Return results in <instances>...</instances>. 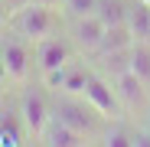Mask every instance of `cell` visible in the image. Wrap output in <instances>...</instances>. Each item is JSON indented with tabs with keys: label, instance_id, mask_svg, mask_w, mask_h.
I'll return each mask as SVG.
<instances>
[{
	"label": "cell",
	"instance_id": "cell-1",
	"mask_svg": "<svg viewBox=\"0 0 150 147\" xmlns=\"http://www.w3.org/2000/svg\"><path fill=\"white\" fill-rule=\"evenodd\" d=\"M52 114L62 118L65 124L75 128L79 134H85L91 144H95V141H105L108 128L114 124V121H105V118L98 114V111L85 102V98H79V95H59L56 105H52Z\"/></svg>",
	"mask_w": 150,
	"mask_h": 147
},
{
	"label": "cell",
	"instance_id": "cell-2",
	"mask_svg": "<svg viewBox=\"0 0 150 147\" xmlns=\"http://www.w3.org/2000/svg\"><path fill=\"white\" fill-rule=\"evenodd\" d=\"M7 30L16 33V36H23V39H30L36 46L39 39H46V36H52V33L62 30V16H59L56 7H46V4H36V0H33V4L13 10Z\"/></svg>",
	"mask_w": 150,
	"mask_h": 147
},
{
	"label": "cell",
	"instance_id": "cell-3",
	"mask_svg": "<svg viewBox=\"0 0 150 147\" xmlns=\"http://www.w3.org/2000/svg\"><path fill=\"white\" fill-rule=\"evenodd\" d=\"M10 33V30H7ZM0 59L7 65V79L13 85H30L33 69H36V46L30 39H23L16 33H10L4 43H0Z\"/></svg>",
	"mask_w": 150,
	"mask_h": 147
},
{
	"label": "cell",
	"instance_id": "cell-4",
	"mask_svg": "<svg viewBox=\"0 0 150 147\" xmlns=\"http://www.w3.org/2000/svg\"><path fill=\"white\" fill-rule=\"evenodd\" d=\"M23 88H26V92L20 95L16 114H20V121H23V128H26L30 144H39V137H42V131H46V124H49V118H52V105H49V98H46L39 88H33V85H23Z\"/></svg>",
	"mask_w": 150,
	"mask_h": 147
},
{
	"label": "cell",
	"instance_id": "cell-5",
	"mask_svg": "<svg viewBox=\"0 0 150 147\" xmlns=\"http://www.w3.org/2000/svg\"><path fill=\"white\" fill-rule=\"evenodd\" d=\"M85 102L101 114L105 121H121L124 118V105H121V98L111 85L108 75H101V72H91V79H88V88H85Z\"/></svg>",
	"mask_w": 150,
	"mask_h": 147
},
{
	"label": "cell",
	"instance_id": "cell-6",
	"mask_svg": "<svg viewBox=\"0 0 150 147\" xmlns=\"http://www.w3.org/2000/svg\"><path fill=\"white\" fill-rule=\"evenodd\" d=\"M72 39L52 33V36H46L36 43V72L39 75H49V72H59L72 62Z\"/></svg>",
	"mask_w": 150,
	"mask_h": 147
},
{
	"label": "cell",
	"instance_id": "cell-7",
	"mask_svg": "<svg viewBox=\"0 0 150 147\" xmlns=\"http://www.w3.org/2000/svg\"><path fill=\"white\" fill-rule=\"evenodd\" d=\"M111 85H114V92H117V98H121V105H124V111H127V114H137V111L147 108L150 85L137 75L134 69H127V72H121V75H114Z\"/></svg>",
	"mask_w": 150,
	"mask_h": 147
},
{
	"label": "cell",
	"instance_id": "cell-8",
	"mask_svg": "<svg viewBox=\"0 0 150 147\" xmlns=\"http://www.w3.org/2000/svg\"><path fill=\"white\" fill-rule=\"evenodd\" d=\"M101 36H105V23L98 20V13L72 16L69 39H72V46L79 49L82 56H95V53H98V43H101Z\"/></svg>",
	"mask_w": 150,
	"mask_h": 147
},
{
	"label": "cell",
	"instance_id": "cell-9",
	"mask_svg": "<svg viewBox=\"0 0 150 147\" xmlns=\"http://www.w3.org/2000/svg\"><path fill=\"white\" fill-rule=\"evenodd\" d=\"M39 144H49V147H82V144H91L85 134H79L75 128H69L62 118H49V124H46V131H42V137H39Z\"/></svg>",
	"mask_w": 150,
	"mask_h": 147
},
{
	"label": "cell",
	"instance_id": "cell-10",
	"mask_svg": "<svg viewBox=\"0 0 150 147\" xmlns=\"http://www.w3.org/2000/svg\"><path fill=\"white\" fill-rule=\"evenodd\" d=\"M91 72H95V69H88L85 62H75V59H72V62L62 69V85H59V95H79V98H85V88H88Z\"/></svg>",
	"mask_w": 150,
	"mask_h": 147
},
{
	"label": "cell",
	"instance_id": "cell-11",
	"mask_svg": "<svg viewBox=\"0 0 150 147\" xmlns=\"http://www.w3.org/2000/svg\"><path fill=\"white\" fill-rule=\"evenodd\" d=\"M134 46V33L127 23H114V26H105V36L98 43V53L95 56H105V53H121V49H131Z\"/></svg>",
	"mask_w": 150,
	"mask_h": 147
},
{
	"label": "cell",
	"instance_id": "cell-12",
	"mask_svg": "<svg viewBox=\"0 0 150 147\" xmlns=\"http://www.w3.org/2000/svg\"><path fill=\"white\" fill-rule=\"evenodd\" d=\"M127 26L134 33V43H150V4L134 0L127 10Z\"/></svg>",
	"mask_w": 150,
	"mask_h": 147
},
{
	"label": "cell",
	"instance_id": "cell-13",
	"mask_svg": "<svg viewBox=\"0 0 150 147\" xmlns=\"http://www.w3.org/2000/svg\"><path fill=\"white\" fill-rule=\"evenodd\" d=\"M0 144L4 147H20V144H30L26 137V128H23L20 114H7V121H0Z\"/></svg>",
	"mask_w": 150,
	"mask_h": 147
},
{
	"label": "cell",
	"instance_id": "cell-14",
	"mask_svg": "<svg viewBox=\"0 0 150 147\" xmlns=\"http://www.w3.org/2000/svg\"><path fill=\"white\" fill-rule=\"evenodd\" d=\"M127 10H131V4H124V0H98V7H95L98 20H101L105 26L127 23Z\"/></svg>",
	"mask_w": 150,
	"mask_h": 147
},
{
	"label": "cell",
	"instance_id": "cell-15",
	"mask_svg": "<svg viewBox=\"0 0 150 147\" xmlns=\"http://www.w3.org/2000/svg\"><path fill=\"white\" fill-rule=\"evenodd\" d=\"M98 69H101V75H108V79L121 75V72H127V69H131V49H121V53H105V56H98Z\"/></svg>",
	"mask_w": 150,
	"mask_h": 147
},
{
	"label": "cell",
	"instance_id": "cell-16",
	"mask_svg": "<svg viewBox=\"0 0 150 147\" xmlns=\"http://www.w3.org/2000/svg\"><path fill=\"white\" fill-rule=\"evenodd\" d=\"M131 69L150 85V43H134L131 46Z\"/></svg>",
	"mask_w": 150,
	"mask_h": 147
},
{
	"label": "cell",
	"instance_id": "cell-17",
	"mask_svg": "<svg viewBox=\"0 0 150 147\" xmlns=\"http://www.w3.org/2000/svg\"><path fill=\"white\" fill-rule=\"evenodd\" d=\"M98 0H62V13L72 20V16H85V13H95Z\"/></svg>",
	"mask_w": 150,
	"mask_h": 147
},
{
	"label": "cell",
	"instance_id": "cell-18",
	"mask_svg": "<svg viewBox=\"0 0 150 147\" xmlns=\"http://www.w3.org/2000/svg\"><path fill=\"white\" fill-rule=\"evenodd\" d=\"M10 16H13V10L7 7V0H0V33L10 26Z\"/></svg>",
	"mask_w": 150,
	"mask_h": 147
},
{
	"label": "cell",
	"instance_id": "cell-19",
	"mask_svg": "<svg viewBox=\"0 0 150 147\" xmlns=\"http://www.w3.org/2000/svg\"><path fill=\"white\" fill-rule=\"evenodd\" d=\"M7 82H10V79H7V65H4V59H0V92H4Z\"/></svg>",
	"mask_w": 150,
	"mask_h": 147
},
{
	"label": "cell",
	"instance_id": "cell-20",
	"mask_svg": "<svg viewBox=\"0 0 150 147\" xmlns=\"http://www.w3.org/2000/svg\"><path fill=\"white\" fill-rule=\"evenodd\" d=\"M26 4H33V0H7L10 10H20V7H26Z\"/></svg>",
	"mask_w": 150,
	"mask_h": 147
},
{
	"label": "cell",
	"instance_id": "cell-21",
	"mask_svg": "<svg viewBox=\"0 0 150 147\" xmlns=\"http://www.w3.org/2000/svg\"><path fill=\"white\" fill-rule=\"evenodd\" d=\"M36 4H46V7H56V10H59V7H62V0H36Z\"/></svg>",
	"mask_w": 150,
	"mask_h": 147
},
{
	"label": "cell",
	"instance_id": "cell-22",
	"mask_svg": "<svg viewBox=\"0 0 150 147\" xmlns=\"http://www.w3.org/2000/svg\"><path fill=\"white\" fill-rule=\"evenodd\" d=\"M144 4H150V0H144Z\"/></svg>",
	"mask_w": 150,
	"mask_h": 147
}]
</instances>
